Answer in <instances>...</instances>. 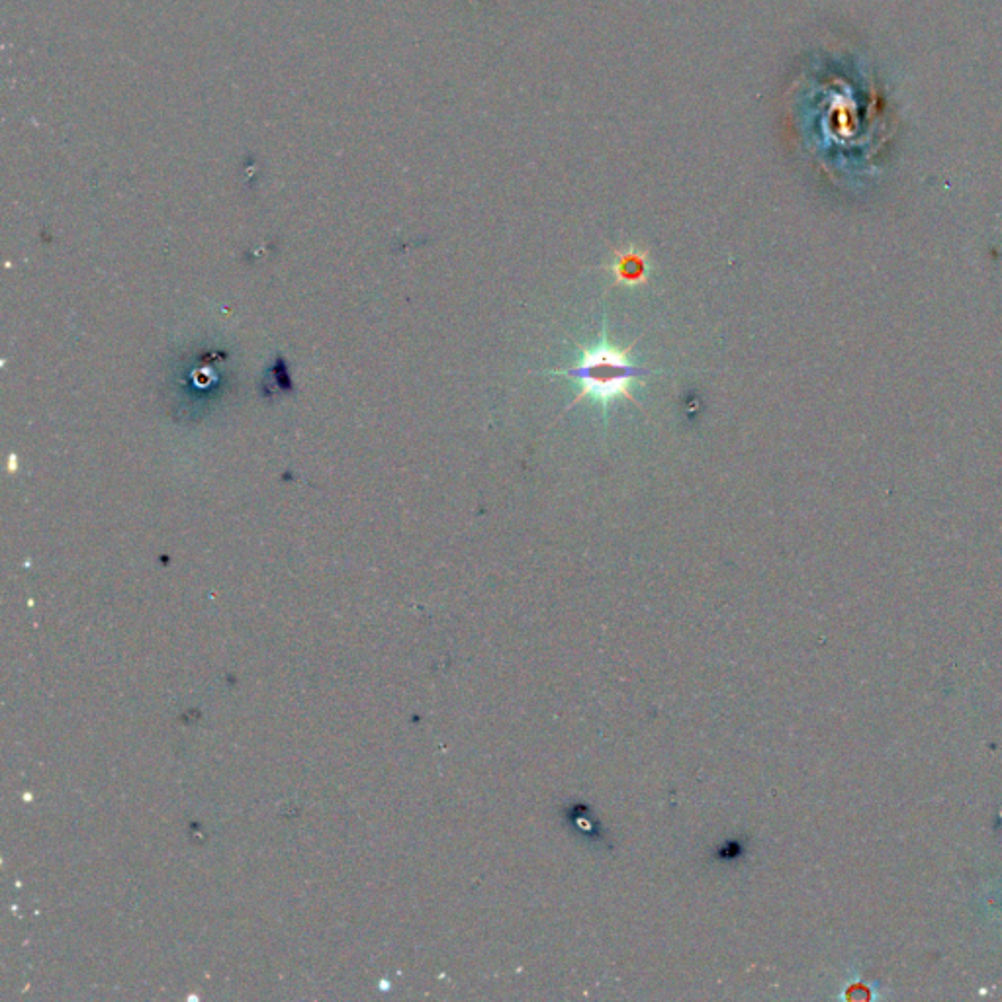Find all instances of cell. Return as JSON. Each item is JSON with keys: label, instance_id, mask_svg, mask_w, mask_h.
<instances>
[{"label": "cell", "instance_id": "cell-1", "mask_svg": "<svg viewBox=\"0 0 1002 1002\" xmlns=\"http://www.w3.org/2000/svg\"><path fill=\"white\" fill-rule=\"evenodd\" d=\"M633 347L635 345L621 349V347L613 345L611 339L607 337V325L603 323L597 341L592 345L580 347V357H578L576 365L543 370L541 374L564 376V378L576 382V386H578L576 398L570 402V406L566 410L562 411V415L566 411L576 408L584 400H590L592 404H595L599 410L603 411L605 417L609 413L611 402H615L619 398H625L638 406V402L631 392L635 382L646 378V376H652V374H664V370H654V368L635 363L631 357Z\"/></svg>", "mask_w": 1002, "mask_h": 1002}, {"label": "cell", "instance_id": "cell-2", "mask_svg": "<svg viewBox=\"0 0 1002 1002\" xmlns=\"http://www.w3.org/2000/svg\"><path fill=\"white\" fill-rule=\"evenodd\" d=\"M615 274H617V280L621 282H640L646 278V263H644V257L642 255H637V253H629V255H623L619 261H617V267H615Z\"/></svg>", "mask_w": 1002, "mask_h": 1002}]
</instances>
